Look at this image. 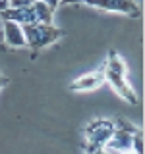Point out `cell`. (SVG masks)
<instances>
[{"mask_svg":"<svg viewBox=\"0 0 145 154\" xmlns=\"http://www.w3.org/2000/svg\"><path fill=\"white\" fill-rule=\"evenodd\" d=\"M105 71V83H108L112 87V91L124 102L135 106L139 102L137 94H135L134 87L130 85L128 75H126V64L122 60V56L118 54L116 50H108V56H106V64L103 66Z\"/></svg>","mask_w":145,"mask_h":154,"instance_id":"6da1fadb","label":"cell"},{"mask_svg":"<svg viewBox=\"0 0 145 154\" xmlns=\"http://www.w3.org/2000/svg\"><path fill=\"white\" fill-rule=\"evenodd\" d=\"M23 37H25V46L31 50V58L35 60L37 54L43 48L54 45L66 35L64 29L52 25V23H31V25H21Z\"/></svg>","mask_w":145,"mask_h":154,"instance_id":"7a4b0ae2","label":"cell"},{"mask_svg":"<svg viewBox=\"0 0 145 154\" xmlns=\"http://www.w3.org/2000/svg\"><path fill=\"white\" fill-rule=\"evenodd\" d=\"M52 16H54V10L48 4L35 0L33 4L23 8H8L0 14V19H10V21H16L19 25H31V23H52Z\"/></svg>","mask_w":145,"mask_h":154,"instance_id":"3957f363","label":"cell"},{"mask_svg":"<svg viewBox=\"0 0 145 154\" xmlns=\"http://www.w3.org/2000/svg\"><path fill=\"white\" fill-rule=\"evenodd\" d=\"M114 133V119L108 118H95L83 127V152L93 154L103 150L110 135Z\"/></svg>","mask_w":145,"mask_h":154,"instance_id":"277c9868","label":"cell"},{"mask_svg":"<svg viewBox=\"0 0 145 154\" xmlns=\"http://www.w3.org/2000/svg\"><path fill=\"white\" fill-rule=\"evenodd\" d=\"M141 129L135 127L132 122H128L126 118H116L114 119V133L110 135V139L106 141L103 150L106 154H122L126 150L134 148V139Z\"/></svg>","mask_w":145,"mask_h":154,"instance_id":"5b68a950","label":"cell"},{"mask_svg":"<svg viewBox=\"0 0 145 154\" xmlns=\"http://www.w3.org/2000/svg\"><path fill=\"white\" fill-rule=\"evenodd\" d=\"M83 4L101 12H118L130 17L141 16V6L135 0H83Z\"/></svg>","mask_w":145,"mask_h":154,"instance_id":"8992f818","label":"cell"},{"mask_svg":"<svg viewBox=\"0 0 145 154\" xmlns=\"http://www.w3.org/2000/svg\"><path fill=\"white\" fill-rule=\"evenodd\" d=\"M101 85H105V71L101 69H93L87 71V73L76 77L70 83V91L74 93H89V91H97Z\"/></svg>","mask_w":145,"mask_h":154,"instance_id":"52a82bcc","label":"cell"},{"mask_svg":"<svg viewBox=\"0 0 145 154\" xmlns=\"http://www.w3.org/2000/svg\"><path fill=\"white\" fill-rule=\"evenodd\" d=\"M2 38H4V45L8 48H27L25 37H23V29L16 21L2 19Z\"/></svg>","mask_w":145,"mask_h":154,"instance_id":"ba28073f","label":"cell"},{"mask_svg":"<svg viewBox=\"0 0 145 154\" xmlns=\"http://www.w3.org/2000/svg\"><path fill=\"white\" fill-rule=\"evenodd\" d=\"M134 152H137V154H143V131H139L137 135H135V139H134V148H132Z\"/></svg>","mask_w":145,"mask_h":154,"instance_id":"9c48e42d","label":"cell"},{"mask_svg":"<svg viewBox=\"0 0 145 154\" xmlns=\"http://www.w3.org/2000/svg\"><path fill=\"white\" fill-rule=\"evenodd\" d=\"M35 0H10V8H23V6H29L33 4Z\"/></svg>","mask_w":145,"mask_h":154,"instance_id":"30bf717a","label":"cell"},{"mask_svg":"<svg viewBox=\"0 0 145 154\" xmlns=\"http://www.w3.org/2000/svg\"><path fill=\"white\" fill-rule=\"evenodd\" d=\"M8 83H10V77H6V75L2 73V71H0V91H2Z\"/></svg>","mask_w":145,"mask_h":154,"instance_id":"8fae6325","label":"cell"},{"mask_svg":"<svg viewBox=\"0 0 145 154\" xmlns=\"http://www.w3.org/2000/svg\"><path fill=\"white\" fill-rule=\"evenodd\" d=\"M10 8V0H0V14Z\"/></svg>","mask_w":145,"mask_h":154,"instance_id":"7c38bea8","label":"cell"},{"mask_svg":"<svg viewBox=\"0 0 145 154\" xmlns=\"http://www.w3.org/2000/svg\"><path fill=\"white\" fill-rule=\"evenodd\" d=\"M83 0H60V4H79Z\"/></svg>","mask_w":145,"mask_h":154,"instance_id":"4fadbf2b","label":"cell"},{"mask_svg":"<svg viewBox=\"0 0 145 154\" xmlns=\"http://www.w3.org/2000/svg\"><path fill=\"white\" fill-rule=\"evenodd\" d=\"M122 154H137V152H134V150H126V152H122Z\"/></svg>","mask_w":145,"mask_h":154,"instance_id":"5bb4252c","label":"cell"},{"mask_svg":"<svg viewBox=\"0 0 145 154\" xmlns=\"http://www.w3.org/2000/svg\"><path fill=\"white\" fill-rule=\"evenodd\" d=\"M93 154H106L105 150H97V152H93Z\"/></svg>","mask_w":145,"mask_h":154,"instance_id":"9a60e30c","label":"cell"}]
</instances>
